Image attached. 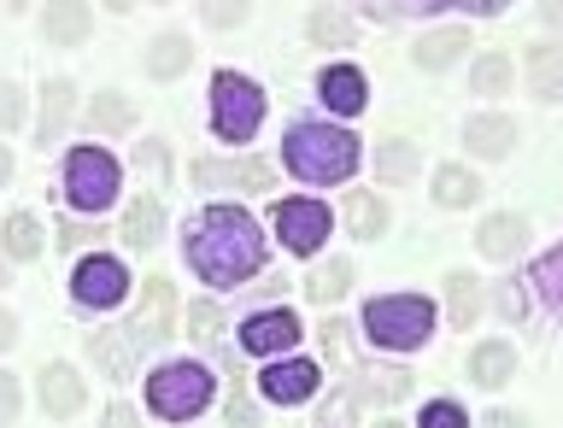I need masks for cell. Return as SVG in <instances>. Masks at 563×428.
<instances>
[{
  "label": "cell",
  "instance_id": "cell-18",
  "mask_svg": "<svg viewBox=\"0 0 563 428\" xmlns=\"http://www.w3.org/2000/svg\"><path fill=\"white\" fill-rule=\"evenodd\" d=\"M517 141H522V130H517V118H505V112H475L464 123V147L475 158H505Z\"/></svg>",
  "mask_w": 563,
  "mask_h": 428
},
{
  "label": "cell",
  "instance_id": "cell-14",
  "mask_svg": "<svg viewBox=\"0 0 563 428\" xmlns=\"http://www.w3.org/2000/svg\"><path fill=\"white\" fill-rule=\"evenodd\" d=\"M369 18L399 24V18H434V12H470V18H499L510 0H358Z\"/></svg>",
  "mask_w": 563,
  "mask_h": 428
},
{
  "label": "cell",
  "instance_id": "cell-39",
  "mask_svg": "<svg viewBox=\"0 0 563 428\" xmlns=\"http://www.w3.org/2000/svg\"><path fill=\"white\" fill-rule=\"evenodd\" d=\"M200 18L211 30H241L253 18V0H200Z\"/></svg>",
  "mask_w": 563,
  "mask_h": 428
},
{
  "label": "cell",
  "instance_id": "cell-4",
  "mask_svg": "<svg viewBox=\"0 0 563 428\" xmlns=\"http://www.w3.org/2000/svg\"><path fill=\"white\" fill-rule=\"evenodd\" d=\"M59 194H65L70 211L100 218V211H112L118 194H123V165L106 147H95V141H88V147H70L65 171H59Z\"/></svg>",
  "mask_w": 563,
  "mask_h": 428
},
{
  "label": "cell",
  "instance_id": "cell-53",
  "mask_svg": "<svg viewBox=\"0 0 563 428\" xmlns=\"http://www.w3.org/2000/svg\"><path fill=\"white\" fill-rule=\"evenodd\" d=\"M24 7H35V0H12V12H24Z\"/></svg>",
  "mask_w": 563,
  "mask_h": 428
},
{
  "label": "cell",
  "instance_id": "cell-33",
  "mask_svg": "<svg viewBox=\"0 0 563 428\" xmlns=\"http://www.w3.org/2000/svg\"><path fill=\"white\" fill-rule=\"evenodd\" d=\"M528 288L540 294L545 311L563 317V246H552V253H540L534 264H528Z\"/></svg>",
  "mask_w": 563,
  "mask_h": 428
},
{
  "label": "cell",
  "instance_id": "cell-48",
  "mask_svg": "<svg viewBox=\"0 0 563 428\" xmlns=\"http://www.w3.org/2000/svg\"><path fill=\"white\" fill-rule=\"evenodd\" d=\"M482 428H528V417H517V411H487Z\"/></svg>",
  "mask_w": 563,
  "mask_h": 428
},
{
  "label": "cell",
  "instance_id": "cell-54",
  "mask_svg": "<svg viewBox=\"0 0 563 428\" xmlns=\"http://www.w3.org/2000/svg\"><path fill=\"white\" fill-rule=\"evenodd\" d=\"M376 428H405V422H387V417H382V422H376Z\"/></svg>",
  "mask_w": 563,
  "mask_h": 428
},
{
  "label": "cell",
  "instance_id": "cell-45",
  "mask_svg": "<svg viewBox=\"0 0 563 428\" xmlns=\"http://www.w3.org/2000/svg\"><path fill=\"white\" fill-rule=\"evenodd\" d=\"M223 411H229V422H241V428H258V411H253V399H246L241 387H229V405H223Z\"/></svg>",
  "mask_w": 563,
  "mask_h": 428
},
{
  "label": "cell",
  "instance_id": "cell-13",
  "mask_svg": "<svg viewBox=\"0 0 563 428\" xmlns=\"http://www.w3.org/2000/svg\"><path fill=\"white\" fill-rule=\"evenodd\" d=\"M317 382H323V370H317L311 359H288V352H282V359L264 364L258 394L271 399V405H282V411H288V405H306V399L317 394Z\"/></svg>",
  "mask_w": 563,
  "mask_h": 428
},
{
  "label": "cell",
  "instance_id": "cell-21",
  "mask_svg": "<svg viewBox=\"0 0 563 428\" xmlns=\"http://www.w3.org/2000/svg\"><path fill=\"white\" fill-rule=\"evenodd\" d=\"M522 241H528V218H522V211H493V218H482V229H475V246H482L493 264L517 259Z\"/></svg>",
  "mask_w": 563,
  "mask_h": 428
},
{
  "label": "cell",
  "instance_id": "cell-19",
  "mask_svg": "<svg viewBox=\"0 0 563 428\" xmlns=\"http://www.w3.org/2000/svg\"><path fill=\"white\" fill-rule=\"evenodd\" d=\"M88 359H95V370H106V382H130L135 376V341L130 329H95L82 334Z\"/></svg>",
  "mask_w": 563,
  "mask_h": 428
},
{
  "label": "cell",
  "instance_id": "cell-36",
  "mask_svg": "<svg viewBox=\"0 0 563 428\" xmlns=\"http://www.w3.org/2000/svg\"><path fill=\"white\" fill-rule=\"evenodd\" d=\"M130 165H135L141 176H147L153 188H165V183H170V141L147 135V141H141V147L130 153Z\"/></svg>",
  "mask_w": 563,
  "mask_h": 428
},
{
  "label": "cell",
  "instance_id": "cell-52",
  "mask_svg": "<svg viewBox=\"0 0 563 428\" xmlns=\"http://www.w3.org/2000/svg\"><path fill=\"white\" fill-rule=\"evenodd\" d=\"M7 264H12V259H7V253H0V288H7V282H12V276H7Z\"/></svg>",
  "mask_w": 563,
  "mask_h": 428
},
{
  "label": "cell",
  "instance_id": "cell-25",
  "mask_svg": "<svg viewBox=\"0 0 563 428\" xmlns=\"http://www.w3.org/2000/svg\"><path fill=\"white\" fill-rule=\"evenodd\" d=\"M510 376H517V347H510V341H482L470 352V382L475 387H487V394H493V387H505Z\"/></svg>",
  "mask_w": 563,
  "mask_h": 428
},
{
  "label": "cell",
  "instance_id": "cell-1",
  "mask_svg": "<svg viewBox=\"0 0 563 428\" xmlns=\"http://www.w3.org/2000/svg\"><path fill=\"white\" fill-rule=\"evenodd\" d=\"M183 259H188V271L200 276L206 288H241V282H253L264 271L271 241H264L253 211L206 206L200 218L183 229Z\"/></svg>",
  "mask_w": 563,
  "mask_h": 428
},
{
  "label": "cell",
  "instance_id": "cell-34",
  "mask_svg": "<svg viewBox=\"0 0 563 428\" xmlns=\"http://www.w3.org/2000/svg\"><path fill=\"white\" fill-rule=\"evenodd\" d=\"M346 223H352V235H358V241H382L387 223H394V211H387L382 194H352V200H346Z\"/></svg>",
  "mask_w": 563,
  "mask_h": 428
},
{
  "label": "cell",
  "instance_id": "cell-49",
  "mask_svg": "<svg viewBox=\"0 0 563 428\" xmlns=\"http://www.w3.org/2000/svg\"><path fill=\"white\" fill-rule=\"evenodd\" d=\"M540 18H545L552 30H563V0H540Z\"/></svg>",
  "mask_w": 563,
  "mask_h": 428
},
{
  "label": "cell",
  "instance_id": "cell-46",
  "mask_svg": "<svg viewBox=\"0 0 563 428\" xmlns=\"http://www.w3.org/2000/svg\"><path fill=\"white\" fill-rule=\"evenodd\" d=\"M346 417H352V394H334L323 411H317V428H341Z\"/></svg>",
  "mask_w": 563,
  "mask_h": 428
},
{
  "label": "cell",
  "instance_id": "cell-15",
  "mask_svg": "<svg viewBox=\"0 0 563 428\" xmlns=\"http://www.w3.org/2000/svg\"><path fill=\"white\" fill-rule=\"evenodd\" d=\"M35 100H42V112H35V147H59L65 130H70V118H77V83H70V77H47Z\"/></svg>",
  "mask_w": 563,
  "mask_h": 428
},
{
  "label": "cell",
  "instance_id": "cell-5",
  "mask_svg": "<svg viewBox=\"0 0 563 428\" xmlns=\"http://www.w3.org/2000/svg\"><path fill=\"white\" fill-rule=\"evenodd\" d=\"M211 394H218V382H211V370L194 364V359H165L147 376V411L158 422H194L211 405Z\"/></svg>",
  "mask_w": 563,
  "mask_h": 428
},
{
  "label": "cell",
  "instance_id": "cell-26",
  "mask_svg": "<svg viewBox=\"0 0 563 428\" xmlns=\"http://www.w3.org/2000/svg\"><path fill=\"white\" fill-rule=\"evenodd\" d=\"M42 246H47V229H42V218H30V211H12V218L0 223V253H7L12 264L42 259Z\"/></svg>",
  "mask_w": 563,
  "mask_h": 428
},
{
  "label": "cell",
  "instance_id": "cell-42",
  "mask_svg": "<svg viewBox=\"0 0 563 428\" xmlns=\"http://www.w3.org/2000/svg\"><path fill=\"white\" fill-rule=\"evenodd\" d=\"M18 411H24V387H18L12 370H0V428H12Z\"/></svg>",
  "mask_w": 563,
  "mask_h": 428
},
{
  "label": "cell",
  "instance_id": "cell-20",
  "mask_svg": "<svg viewBox=\"0 0 563 428\" xmlns=\"http://www.w3.org/2000/svg\"><path fill=\"white\" fill-rule=\"evenodd\" d=\"M470 47V30L464 24H446V30H429V35H417V47H411V65L417 70H452Z\"/></svg>",
  "mask_w": 563,
  "mask_h": 428
},
{
  "label": "cell",
  "instance_id": "cell-32",
  "mask_svg": "<svg viewBox=\"0 0 563 428\" xmlns=\"http://www.w3.org/2000/svg\"><path fill=\"white\" fill-rule=\"evenodd\" d=\"M417 165H422V147H417V141H405V135H394V141H382V147H376V183H411Z\"/></svg>",
  "mask_w": 563,
  "mask_h": 428
},
{
  "label": "cell",
  "instance_id": "cell-17",
  "mask_svg": "<svg viewBox=\"0 0 563 428\" xmlns=\"http://www.w3.org/2000/svg\"><path fill=\"white\" fill-rule=\"evenodd\" d=\"M317 100H323L334 118H358L364 100H369L364 70H352V65H323V70H317Z\"/></svg>",
  "mask_w": 563,
  "mask_h": 428
},
{
  "label": "cell",
  "instance_id": "cell-8",
  "mask_svg": "<svg viewBox=\"0 0 563 428\" xmlns=\"http://www.w3.org/2000/svg\"><path fill=\"white\" fill-rule=\"evenodd\" d=\"M130 271H123V259L112 253H82L77 271H70V299H77L82 311H118L123 299H130Z\"/></svg>",
  "mask_w": 563,
  "mask_h": 428
},
{
  "label": "cell",
  "instance_id": "cell-50",
  "mask_svg": "<svg viewBox=\"0 0 563 428\" xmlns=\"http://www.w3.org/2000/svg\"><path fill=\"white\" fill-rule=\"evenodd\" d=\"M12 171H18V158H12V147H7V141H0V188L12 183Z\"/></svg>",
  "mask_w": 563,
  "mask_h": 428
},
{
  "label": "cell",
  "instance_id": "cell-43",
  "mask_svg": "<svg viewBox=\"0 0 563 428\" xmlns=\"http://www.w3.org/2000/svg\"><path fill=\"white\" fill-rule=\"evenodd\" d=\"M18 123H24V88H18V83H0V135L18 130Z\"/></svg>",
  "mask_w": 563,
  "mask_h": 428
},
{
  "label": "cell",
  "instance_id": "cell-28",
  "mask_svg": "<svg viewBox=\"0 0 563 428\" xmlns=\"http://www.w3.org/2000/svg\"><path fill=\"white\" fill-rule=\"evenodd\" d=\"M528 88L540 100H563V47H552V42L528 47Z\"/></svg>",
  "mask_w": 563,
  "mask_h": 428
},
{
  "label": "cell",
  "instance_id": "cell-22",
  "mask_svg": "<svg viewBox=\"0 0 563 428\" xmlns=\"http://www.w3.org/2000/svg\"><path fill=\"white\" fill-rule=\"evenodd\" d=\"M147 77L153 83H176V77H188V65H194V42L183 30H158L153 42H147Z\"/></svg>",
  "mask_w": 563,
  "mask_h": 428
},
{
  "label": "cell",
  "instance_id": "cell-2",
  "mask_svg": "<svg viewBox=\"0 0 563 428\" xmlns=\"http://www.w3.org/2000/svg\"><path fill=\"white\" fill-rule=\"evenodd\" d=\"M282 165H288L299 183L329 188V183H346V176L364 165V147H358L352 130H341V123L306 118V123H294V130L282 135Z\"/></svg>",
  "mask_w": 563,
  "mask_h": 428
},
{
  "label": "cell",
  "instance_id": "cell-47",
  "mask_svg": "<svg viewBox=\"0 0 563 428\" xmlns=\"http://www.w3.org/2000/svg\"><path fill=\"white\" fill-rule=\"evenodd\" d=\"M12 347H18V317L0 306V352H12Z\"/></svg>",
  "mask_w": 563,
  "mask_h": 428
},
{
  "label": "cell",
  "instance_id": "cell-44",
  "mask_svg": "<svg viewBox=\"0 0 563 428\" xmlns=\"http://www.w3.org/2000/svg\"><path fill=\"white\" fill-rule=\"evenodd\" d=\"M100 428H141V411L130 399H112V405H106V417H100Z\"/></svg>",
  "mask_w": 563,
  "mask_h": 428
},
{
  "label": "cell",
  "instance_id": "cell-11",
  "mask_svg": "<svg viewBox=\"0 0 563 428\" xmlns=\"http://www.w3.org/2000/svg\"><path fill=\"white\" fill-rule=\"evenodd\" d=\"M194 183L206 194H264L276 183V171L264 158H200L194 165Z\"/></svg>",
  "mask_w": 563,
  "mask_h": 428
},
{
  "label": "cell",
  "instance_id": "cell-55",
  "mask_svg": "<svg viewBox=\"0 0 563 428\" xmlns=\"http://www.w3.org/2000/svg\"><path fill=\"white\" fill-rule=\"evenodd\" d=\"M147 7H170V0H147Z\"/></svg>",
  "mask_w": 563,
  "mask_h": 428
},
{
  "label": "cell",
  "instance_id": "cell-40",
  "mask_svg": "<svg viewBox=\"0 0 563 428\" xmlns=\"http://www.w3.org/2000/svg\"><path fill=\"white\" fill-rule=\"evenodd\" d=\"M183 329L194 334V341H218V329H223V306H211V299H194V306L183 311Z\"/></svg>",
  "mask_w": 563,
  "mask_h": 428
},
{
  "label": "cell",
  "instance_id": "cell-12",
  "mask_svg": "<svg viewBox=\"0 0 563 428\" xmlns=\"http://www.w3.org/2000/svg\"><path fill=\"white\" fill-rule=\"evenodd\" d=\"M35 399H42V417L53 422H70L88 405V382H82V370L77 364H65V359H53L42 364V376H35Z\"/></svg>",
  "mask_w": 563,
  "mask_h": 428
},
{
  "label": "cell",
  "instance_id": "cell-27",
  "mask_svg": "<svg viewBox=\"0 0 563 428\" xmlns=\"http://www.w3.org/2000/svg\"><path fill=\"white\" fill-rule=\"evenodd\" d=\"M306 35L317 47H352V42H358V18H352L346 7H311Z\"/></svg>",
  "mask_w": 563,
  "mask_h": 428
},
{
  "label": "cell",
  "instance_id": "cell-37",
  "mask_svg": "<svg viewBox=\"0 0 563 428\" xmlns=\"http://www.w3.org/2000/svg\"><path fill=\"white\" fill-rule=\"evenodd\" d=\"M53 246H59V253H88V246L100 241V218H82V211H70V218H59L53 223Z\"/></svg>",
  "mask_w": 563,
  "mask_h": 428
},
{
  "label": "cell",
  "instance_id": "cell-31",
  "mask_svg": "<svg viewBox=\"0 0 563 428\" xmlns=\"http://www.w3.org/2000/svg\"><path fill=\"white\" fill-rule=\"evenodd\" d=\"M352 294V259H329V264H311L306 276V299L311 306H334V299Z\"/></svg>",
  "mask_w": 563,
  "mask_h": 428
},
{
  "label": "cell",
  "instance_id": "cell-9",
  "mask_svg": "<svg viewBox=\"0 0 563 428\" xmlns=\"http://www.w3.org/2000/svg\"><path fill=\"white\" fill-rule=\"evenodd\" d=\"M329 206L323 200H311V194H294V200H276L271 211V229H276V241L288 246L294 259H317L323 253V241H329Z\"/></svg>",
  "mask_w": 563,
  "mask_h": 428
},
{
  "label": "cell",
  "instance_id": "cell-3",
  "mask_svg": "<svg viewBox=\"0 0 563 428\" xmlns=\"http://www.w3.org/2000/svg\"><path fill=\"white\" fill-rule=\"evenodd\" d=\"M364 341L376 352H422L434 341V306L422 294H382L364 306Z\"/></svg>",
  "mask_w": 563,
  "mask_h": 428
},
{
  "label": "cell",
  "instance_id": "cell-6",
  "mask_svg": "<svg viewBox=\"0 0 563 428\" xmlns=\"http://www.w3.org/2000/svg\"><path fill=\"white\" fill-rule=\"evenodd\" d=\"M264 130V88L241 70H218L211 77V135L223 147H246Z\"/></svg>",
  "mask_w": 563,
  "mask_h": 428
},
{
  "label": "cell",
  "instance_id": "cell-10",
  "mask_svg": "<svg viewBox=\"0 0 563 428\" xmlns=\"http://www.w3.org/2000/svg\"><path fill=\"white\" fill-rule=\"evenodd\" d=\"M299 317L288 306H264L241 323V352H253V359H282V352L299 347Z\"/></svg>",
  "mask_w": 563,
  "mask_h": 428
},
{
  "label": "cell",
  "instance_id": "cell-30",
  "mask_svg": "<svg viewBox=\"0 0 563 428\" xmlns=\"http://www.w3.org/2000/svg\"><path fill=\"white\" fill-rule=\"evenodd\" d=\"M510 77H517V65H510V53H475V65H470V95L475 100H499Z\"/></svg>",
  "mask_w": 563,
  "mask_h": 428
},
{
  "label": "cell",
  "instance_id": "cell-7",
  "mask_svg": "<svg viewBox=\"0 0 563 428\" xmlns=\"http://www.w3.org/2000/svg\"><path fill=\"white\" fill-rule=\"evenodd\" d=\"M176 323H183V306H176L170 276H147V282H141L135 311H130V341H135V352H158L165 341H176Z\"/></svg>",
  "mask_w": 563,
  "mask_h": 428
},
{
  "label": "cell",
  "instance_id": "cell-24",
  "mask_svg": "<svg viewBox=\"0 0 563 428\" xmlns=\"http://www.w3.org/2000/svg\"><path fill=\"white\" fill-rule=\"evenodd\" d=\"M123 241H130L135 253H147V246L165 241V206H158V194H135V200L123 206Z\"/></svg>",
  "mask_w": 563,
  "mask_h": 428
},
{
  "label": "cell",
  "instance_id": "cell-51",
  "mask_svg": "<svg viewBox=\"0 0 563 428\" xmlns=\"http://www.w3.org/2000/svg\"><path fill=\"white\" fill-rule=\"evenodd\" d=\"M106 12H135V0H100Z\"/></svg>",
  "mask_w": 563,
  "mask_h": 428
},
{
  "label": "cell",
  "instance_id": "cell-41",
  "mask_svg": "<svg viewBox=\"0 0 563 428\" xmlns=\"http://www.w3.org/2000/svg\"><path fill=\"white\" fill-rule=\"evenodd\" d=\"M417 428H470V417H464V405H457V399H429V405H422V417H417Z\"/></svg>",
  "mask_w": 563,
  "mask_h": 428
},
{
  "label": "cell",
  "instance_id": "cell-23",
  "mask_svg": "<svg viewBox=\"0 0 563 428\" xmlns=\"http://www.w3.org/2000/svg\"><path fill=\"white\" fill-rule=\"evenodd\" d=\"M82 118H88V135H130L135 130V100L123 95V88H100V95L82 106Z\"/></svg>",
  "mask_w": 563,
  "mask_h": 428
},
{
  "label": "cell",
  "instance_id": "cell-38",
  "mask_svg": "<svg viewBox=\"0 0 563 428\" xmlns=\"http://www.w3.org/2000/svg\"><path fill=\"white\" fill-rule=\"evenodd\" d=\"M364 394L382 399V405H394V399L411 394V376H405L399 364H394V370H364Z\"/></svg>",
  "mask_w": 563,
  "mask_h": 428
},
{
  "label": "cell",
  "instance_id": "cell-35",
  "mask_svg": "<svg viewBox=\"0 0 563 428\" xmlns=\"http://www.w3.org/2000/svg\"><path fill=\"white\" fill-rule=\"evenodd\" d=\"M446 317H452V329H470L475 317H482V282H475L470 271L446 276Z\"/></svg>",
  "mask_w": 563,
  "mask_h": 428
},
{
  "label": "cell",
  "instance_id": "cell-29",
  "mask_svg": "<svg viewBox=\"0 0 563 428\" xmlns=\"http://www.w3.org/2000/svg\"><path fill=\"white\" fill-rule=\"evenodd\" d=\"M434 200L446 206V211H464L482 200V176H475L470 165H440L434 171Z\"/></svg>",
  "mask_w": 563,
  "mask_h": 428
},
{
  "label": "cell",
  "instance_id": "cell-16",
  "mask_svg": "<svg viewBox=\"0 0 563 428\" xmlns=\"http://www.w3.org/2000/svg\"><path fill=\"white\" fill-rule=\"evenodd\" d=\"M95 35V7L88 0H42V42L47 47H82Z\"/></svg>",
  "mask_w": 563,
  "mask_h": 428
}]
</instances>
